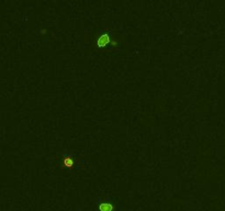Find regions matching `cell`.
<instances>
[{
    "label": "cell",
    "instance_id": "1",
    "mask_svg": "<svg viewBox=\"0 0 225 211\" xmlns=\"http://www.w3.org/2000/svg\"><path fill=\"white\" fill-rule=\"evenodd\" d=\"M100 211H113L114 210V206L111 202H102L99 206Z\"/></svg>",
    "mask_w": 225,
    "mask_h": 211
},
{
    "label": "cell",
    "instance_id": "2",
    "mask_svg": "<svg viewBox=\"0 0 225 211\" xmlns=\"http://www.w3.org/2000/svg\"><path fill=\"white\" fill-rule=\"evenodd\" d=\"M108 43H109V36L107 35V34H102V35L98 39V45H99V46H104V45H107Z\"/></svg>",
    "mask_w": 225,
    "mask_h": 211
},
{
    "label": "cell",
    "instance_id": "3",
    "mask_svg": "<svg viewBox=\"0 0 225 211\" xmlns=\"http://www.w3.org/2000/svg\"><path fill=\"white\" fill-rule=\"evenodd\" d=\"M65 163H66V165L67 166H72V157H66L65 158Z\"/></svg>",
    "mask_w": 225,
    "mask_h": 211
}]
</instances>
